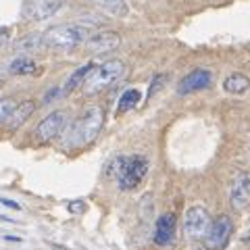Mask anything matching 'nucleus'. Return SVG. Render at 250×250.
Masks as SVG:
<instances>
[{"instance_id":"f257e3e1","label":"nucleus","mask_w":250,"mask_h":250,"mask_svg":"<svg viewBox=\"0 0 250 250\" xmlns=\"http://www.w3.org/2000/svg\"><path fill=\"white\" fill-rule=\"evenodd\" d=\"M94 23L75 21V23H61L48 31H44V46L52 50H73L77 46L85 44V40L92 36Z\"/></svg>"},{"instance_id":"f03ea898","label":"nucleus","mask_w":250,"mask_h":250,"mask_svg":"<svg viewBox=\"0 0 250 250\" xmlns=\"http://www.w3.org/2000/svg\"><path fill=\"white\" fill-rule=\"evenodd\" d=\"M104 125V111L100 106H90L77 117L75 123L71 125L69 129V136H67V146L69 148H82L85 144L94 142L98 138L100 129Z\"/></svg>"},{"instance_id":"7ed1b4c3","label":"nucleus","mask_w":250,"mask_h":250,"mask_svg":"<svg viewBox=\"0 0 250 250\" xmlns=\"http://www.w3.org/2000/svg\"><path fill=\"white\" fill-rule=\"evenodd\" d=\"M148 173V159L142 154L131 156H117L111 165V175H115L119 190H134L142 184Z\"/></svg>"},{"instance_id":"20e7f679","label":"nucleus","mask_w":250,"mask_h":250,"mask_svg":"<svg viewBox=\"0 0 250 250\" xmlns=\"http://www.w3.org/2000/svg\"><path fill=\"white\" fill-rule=\"evenodd\" d=\"M123 75H125L123 61L113 59V61H106V62H103V65L94 67L90 71V75L85 77L82 88H83L85 94H96V92H103L106 88H111V85H115Z\"/></svg>"},{"instance_id":"39448f33","label":"nucleus","mask_w":250,"mask_h":250,"mask_svg":"<svg viewBox=\"0 0 250 250\" xmlns=\"http://www.w3.org/2000/svg\"><path fill=\"white\" fill-rule=\"evenodd\" d=\"M62 9V0H23L21 17L25 21L38 23L54 17Z\"/></svg>"},{"instance_id":"423d86ee","label":"nucleus","mask_w":250,"mask_h":250,"mask_svg":"<svg viewBox=\"0 0 250 250\" xmlns=\"http://www.w3.org/2000/svg\"><path fill=\"white\" fill-rule=\"evenodd\" d=\"M210 215L205 207H192L186 210V217H184V231L188 238L192 240H200L207 236V231L210 228Z\"/></svg>"},{"instance_id":"0eeeda50","label":"nucleus","mask_w":250,"mask_h":250,"mask_svg":"<svg viewBox=\"0 0 250 250\" xmlns=\"http://www.w3.org/2000/svg\"><path fill=\"white\" fill-rule=\"evenodd\" d=\"M231 231H233V223L228 215H219L205 236V244L210 250H221L228 246V242L231 238Z\"/></svg>"},{"instance_id":"6e6552de","label":"nucleus","mask_w":250,"mask_h":250,"mask_svg":"<svg viewBox=\"0 0 250 250\" xmlns=\"http://www.w3.org/2000/svg\"><path fill=\"white\" fill-rule=\"evenodd\" d=\"M67 125V113L65 111H52L50 115H46L44 119L38 123L36 127V136L48 142V140H54L61 136V131L65 129Z\"/></svg>"},{"instance_id":"1a4fd4ad","label":"nucleus","mask_w":250,"mask_h":250,"mask_svg":"<svg viewBox=\"0 0 250 250\" xmlns=\"http://www.w3.org/2000/svg\"><path fill=\"white\" fill-rule=\"evenodd\" d=\"M229 202L236 210H246L250 207V175L238 173L229 184Z\"/></svg>"},{"instance_id":"9d476101","label":"nucleus","mask_w":250,"mask_h":250,"mask_svg":"<svg viewBox=\"0 0 250 250\" xmlns=\"http://www.w3.org/2000/svg\"><path fill=\"white\" fill-rule=\"evenodd\" d=\"M213 83V73L208 69H194L190 71L182 82L177 85V94H194V92H200V90H207L208 85Z\"/></svg>"},{"instance_id":"9b49d317","label":"nucleus","mask_w":250,"mask_h":250,"mask_svg":"<svg viewBox=\"0 0 250 250\" xmlns=\"http://www.w3.org/2000/svg\"><path fill=\"white\" fill-rule=\"evenodd\" d=\"M175 228H177V219L173 213H165L156 219L154 225V244L156 246H169L175 240Z\"/></svg>"},{"instance_id":"f8f14e48","label":"nucleus","mask_w":250,"mask_h":250,"mask_svg":"<svg viewBox=\"0 0 250 250\" xmlns=\"http://www.w3.org/2000/svg\"><path fill=\"white\" fill-rule=\"evenodd\" d=\"M121 44V36L115 34V31H98V34H92L88 40H85V48L103 54V52H111L117 46Z\"/></svg>"},{"instance_id":"ddd939ff","label":"nucleus","mask_w":250,"mask_h":250,"mask_svg":"<svg viewBox=\"0 0 250 250\" xmlns=\"http://www.w3.org/2000/svg\"><path fill=\"white\" fill-rule=\"evenodd\" d=\"M34 71H36V62L31 61L27 54H17V57L4 67L6 75H27V73H34Z\"/></svg>"},{"instance_id":"4468645a","label":"nucleus","mask_w":250,"mask_h":250,"mask_svg":"<svg viewBox=\"0 0 250 250\" xmlns=\"http://www.w3.org/2000/svg\"><path fill=\"white\" fill-rule=\"evenodd\" d=\"M34 111H36V103H34V100H23V103L15 104L13 113H11V117H9V125H11L13 129H17L19 125H23V123L29 119Z\"/></svg>"},{"instance_id":"2eb2a0df","label":"nucleus","mask_w":250,"mask_h":250,"mask_svg":"<svg viewBox=\"0 0 250 250\" xmlns=\"http://www.w3.org/2000/svg\"><path fill=\"white\" fill-rule=\"evenodd\" d=\"M88 2L94 4L96 9H100L103 13L111 15V17H125L129 13L125 0H88Z\"/></svg>"},{"instance_id":"dca6fc26","label":"nucleus","mask_w":250,"mask_h":250,"mask_svg":"<svg viewBox=\"0 0 250 250\" xmlns=\"http://www.w3.org/2000/svg\"><path fill=\"white\" fill-rule=\"evenodd\" d=\"M96 67L94 62H85V65H82V67H77L75 71L67 77V82H65V85H62V94H69V92H73L75 88H80V85H83V82H85V77L90 75V71Z\"/></svg>"},{"instance_id":"f3484780","label":"nucleus","mask_w":250,"mask_h":250,"mask_svg":"<svg viewBox=\"0 0 250 250\" xmlns=\"http://www.w3.org/2000/svg\"><path fill=\"white\" fill-rule=\"evenodd\" d=\"M223 90L228 94H244L250 90V77L244 73H231L223 80Z\"/></svg>"},{"instance_id":"a211bd4d","label":"nucleus","mask_w":250,"mask_h":250,"mask_svg":"<svg viewBox=\"0 0 250 250\" xmlns=\"http://www.w3.org/2000/svg\"><path fill=\"white\" fill-rule=\"evenodd\" d=\"M142 100V94H140L138 88H129L121 94L119 98V104H117V115H123V113H129L131 108H136Z\"/></svg>"},{"instance_id":"6ab92c4d","label":"nucleus","mask_w":250,"mask_h":250,"mask_svg":"<svg viewBox=\"0 0 250 250\" xmlns=\"http://www.w3.org/2000/svg\"><path fill=\"white\" fill-rule=\"evenodd\" d=\"M40 46H44L42 34H34V36H27V38H23V40H19L17 44H15V50H17L19 54H25V52L38 50Z\"/></svg>"},{"instance_id":"aec40b11","label":"nucleus","mask_w":250,"mask_h":250,"mask_svg":"<svg viewBox=\"0 0 250 250\" xmlns=\"http://www.w3.org/2000/svg\"><path fill=\"white\" fill-rule=\"evenodd\" d=\"M13 108H15V100L13 98H2L0 100V123L9 121Z\"/></svg>"},{"instance_id":"412c9836","label":"nucleus","mask_w":250,"mask_h":250,"mask_svg":"<svg viewBox=\"0 0 250 250\" xmlns=\"http://www.w3.org/2000/svg\"><path fill=\"white\" fill-rule=\"evenodd\" d=\"M85 202L83 200H71V202H67V210L69 213H73V215H82V213H85Z\"/></svg>"},{"instance_id":"4be33fe9","label":"nucleus","mask_w":250,"mask_h":250,"mask_svg":"<svg viewBox=\"0 0 250 250\" xmlns=\"http://www.w3.org/2000/svg\"><path fill=\"white\" fill-rule=\"evenodd\" d=\"M163 82H165V75H156L154 80L150 82V90H148V98H152V94L156 92L163 85Z\"/></svg>"},{"instance_id":"5701e85b","label":"nucleus","mask_w":250,"mask_h":250,"mask_svg":"<svg viewBox=\"0 0 250 250\" xmlns=\"http://www.w3.org/2000/svg\"><path fill=\"white\" fill-rule=\"evenodd\" d=\"M0 205L9 207V208H15V210H21V207L17 205V202H13V200H9V198H0Z\"/></svg>"},{"instance_id":"b1692460","label":"nucleus","mask_w":250,"mask_h":250,"mask_svg":"<svg viewBox=\"0 0 250 250\" xmlns=\"http://www.w3.org/2000/svg\"><path fill=\"white\" fill-rule=\"evenodd\" d=\"M4 240H9V242H21V238H17V236H4Z\"/></svg>"},{"instance_id":"393cba45","label":"nucleus","mask_w":250,"mask_h":250,"mask_svg":"<svg viewBox=\"0 0 250 250\" xmlns=\"http://www.w3.org/2000/svg\"><path fill=\"white\" fill-rule=\"evenodd\" d=\"M248 156H250V150H248Z\"/></svg>"}]
</instances>
